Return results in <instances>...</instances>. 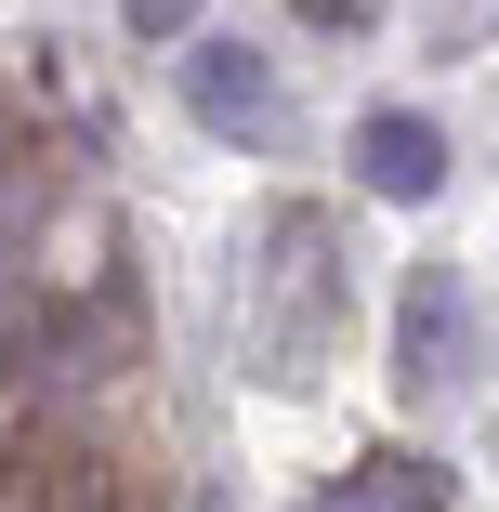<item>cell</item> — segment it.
Segmentation results:
<instances>
[{"label":"cell","mask_w":499,"mask_h":512,"mask_svg":"<svg viewBox=\"0 0 499 512\" xmlns=\"http://www.w3.org/2000/svg\"><path fill=\"white\" fill-rule=\"evenodd\" d=\"M184 106H197V132L263 145V132H276V66H263L250 40H197V53H184Z\"/></svg>","instance_id":"5b68a950"},{"label":"cell","mask_w":499,"mask_h":512,"mask_svg":"<svg viewBox=\"0 0 499 512\" xmlns=\"http://www.w3.org/2000/svg\"><path fill=\"white\" fill-rule=\"evenodd\" d=\"M132 355H145V289L119 263L92 276V289H14V394L66 407L92 381H119Z\"/></svg>","instance_id":"6da1fadb"},{"label":"cell","mask_w":499,"mask_h":512,"mask_svg":"<svg viewBox=\"0 0 499 512\" xmlns=\"http://www.w3.org/2000/svg\"><path fill=\"white\" fill-rule=\"evenodd\" d=\"M14 512H158V486H145V460L92 447V434H40L14 460Z\"/></svg>","instance_id":"3957f363"},{"label":"cell","mask_w":499,"mask_h":512,"mask_svg":"<svg viewBox=\"0 0 499 512\" xmlns=\"http://www.w3.org/2000/svg\"><path fill=\"white\" fill-rule=\"evenodd\" d=\"M316 512H447V460H421V447H368V460H342V473L316 486Z\"/></svg>","instance_id":"52a82bcc"},{"label":"cell","mask_w":499,"mask_h":512,"mask_svg":"<svg viewBox=\"0 0 499 512\" xmlns=\"http://www.w3.org/2000/svg\"><path fill=\"white\" fill-rule=\"evenodd\" d=\"M197 14H211V0H119V27H132L145 53H171V40L197 53Z\"/></svg>","instance_id":"ba28073f"},{"label":"cell","mask_w":499,"mask_h":512,"mask_svg":"<svg viewBox=\"0 0 499 512\" xmlns=\"http://www.w3.org/2000/svg\"><path fill=\"white\" fill-rule=\"evenodd\" d=\"M263 302H250V355L276 368V381H303L316 355H329V329H342V263H329V211H276L263 224Z\"/></svg>","instance_id":"7a4b0ae2"},{"label":"cell","mask_w":499,"mask_h":512,"mask_svg":"<svg viewBox=\"0 0 499 512\" xmlns=\"http://www.w3.org/2000/svg\"><path fill=\"white\" fill-rule=\"evenodd\" d=\"M460 368H473V289L447 263H421L408 302H394V381H408V394H447Z\"/></svg>","instance_id":"277c9868"},{"label":"cell","mask_w":499,"mask_h":512,"mask_svg":"<svg viewBox=\"0 0 499 512\" xmlns=\"http://www.w3.org/2000/svg\"><path fill=\"white\" fill-rule=\"evenodd\" d=\"M289 14H303L316 40H368V27H381V0H289Z\"/></svg>","instance_id":"9c48e42d"},{"label":"cell","mask_w":499,"mask_h":512,"mask_svg":"<svg viewBox=\"0 0 499 512\" xmlns=\"http://www.w3.org/2000/svg\"><path fill=\"white\" fill-rule=\"evenodd\" d=\"M355 184L394 197V211H421V197H447V132L421 106H368L355 119Z\"/></svg>","instance_id":"8992f818"}]
</instances>
